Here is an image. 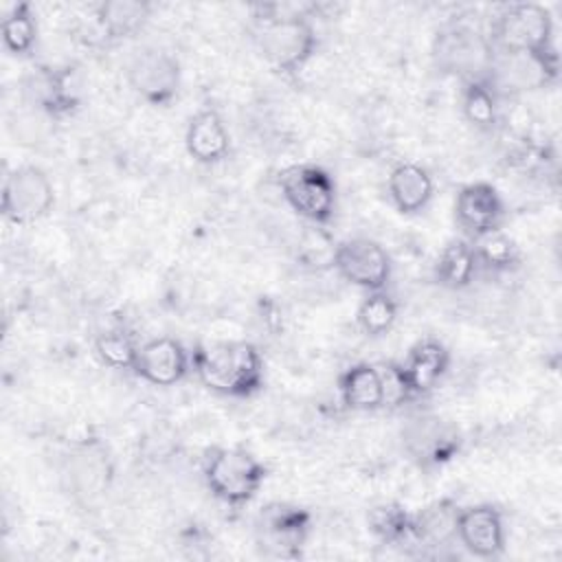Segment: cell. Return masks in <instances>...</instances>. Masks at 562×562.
Segmentation results:
<instances>
[{"instance_id": "obj_1", "label": "cell", "mask_w": 562, "mask_h": 562, "mask_svg": "<svg viewBox=\"0 0 562 562\" xmlns=\"http://www.w3.org/2000/svg\"><path fill=\"white\" fill-rule=\"evenodd\" d=\"M314 4H259L257 46L263 59L283 75L299 72L316 53L318 37L310 20Z\"/></svg>"}, {"instance_id": "obj_2", "label": "cell", "mask_w": 562, "mask_h": 562, "mask_svg": "<svg viewBox=\"0 0 562 562\" xmlns=\"http://www.w3.org/2000/svg\"><path fill=\"white\" fill-rule=\"evenodd\" d=\"M191 369L209 391L226 397H252L263 386V358L248 340L198 342Z\"/></svg>"}, {"instance_id": "obj_3", "label": "cell", "mask_w": 562, "mask_h": 562, "mask_svg": "<svg viewBox=\"0 0 562 562\" xmlns=\"http://www.w3.org/2000/svg\"><path fill=\"white\" fill-rule=\"evenodd\" d=\"M202 474L209 492L217 501L228 507H241L257 496L268 470L246 448L217 446L206 452Z\"/></svg>"}, {"instance_id": "obj_4", "label": "cell", "mask_w": 562, "mask_h": 562, "mask_svg": "<svg viewBox=\"0 0 562 562\" xmlns=\"http://www.w3.org/2000/svg\"><path fill=\"white\" fill-rule=\"evenodd\" d=\"M494 53H549L553 46V20L547 7L516 2L498 11L490 29Z\"/></svg>"}, {"instance_id": "obj_5", "label": "cell", "mask_w": 562, "mask_h": 562, "mask_svg": "<svg viewBox=\"0 0 562 562\" xmlns=\"http://www.w3.org/2000/svg\"><path fill=\"white\" fill-rule=\"evenodd\" d=\"M432 59L441 72L457 75L463 81L487 79L494 48L490 37L479 29L463 22H450L435 37Z\"/></svg>"}, {"instance_id": "obj_6", "label": "cell", "mask_w": 562, "mask_h": 562, "mask_svg": "<svg viewBox=\"0 0 562 562\" xmlns=\"http://www.w3.org/2000/svg\"><path fill=\"white\" fill-rule=\"evenodd\" d=\"M279 189L290 209L310 224L325 226L336 213V182L321 165H292L279 173Z\"/></svg>"}, {"instance_id": "obj_7", "label": "cell", "mask_w": 562, "mask_h": 562, "mask_svg": "<svg viewBox=\"0 0 562 562\" xmlns=\"http://www.w3.org/2000/svg\"><path fill=\"white\" fill-rule=\"evenodd\" d=\"M312 531V514L292 503H268L255 518V540L263 555L296 560Z\"/></svg>"}, {"instance_id": "obj_8", "label": "cell", "mask_w": 562, "mask_h": 562, "mask_svg": "<svg viewBox=\"0 0 562 562\" xmlns=\"http://www.w3.org/2000/svg\"><path fill=\"white\" fill-rule=\"evenodd\" d=\"M53 204L55 187L42 167L20 165L4 176L0 211L11 224H35L50 213Z\"/></svg>"}, {"instance_id": "obj_9", "label": "cell", "mask_w": 562, "mask_h": 562, "mask_svg": "<svg viewBox=\"0 0 562 562\" xmlns=\"http://www.w3.org/2000/svg\"><path fill=\"white\" fill-rule=\"evenodd\" d=\"M130 88L151 105H169L180 90V61L158 46L138 48L125 68Z\"/></svg>"}, {"instance_id": "obj_10", "label": "cell", "mask_w": 562, "mask_h": 562, "mask_svg": "<svg viewBox=\"0 0 562 562\" xmlns=\"http://www.w3.org/2000/svg\"><path fill=\"white\" fill-rule=\"evenodd\" d=\"M558 53H494L490 68V86L501 94H518L538 90L558 79Z\"/></svg>"}, {"instance_id": "obj_11", "label": "cell", "mask_w": 562, "mask_h": 562, "mask_svg": "<svg viewBox=\"0 0 562 562\" xmlns=\"http://www.w3.org/2000/svg\"><path fill=\"white\" fill-rule=\"evenodd\" d=\"M331 263L347 283L369 292L384 290L393 272L389 252L378 241L367 237L340 241L334 250Z\"/></svg>"}, {"instance_id": "obj_12", "label": "cell", "mask_w": 562, "mask_h": 562, "mask_svg": "<svg viewBox=\"0 0 562 562\" xmlns=\"http://www.w3.org/2000/svg\"><path fill=\"white\" fill-rule=\"evenodd\" d=\"M402 443L419 468H437L459 452L461 435L450 422L437 415H417L402 428Z\"/></svg>"}, {"instance_id": "obj_13", "label": "cell", "mask_w": 562, "mask_h": 562, "mask_svg": "<svg viewBox=\"0 0 562 562\" xmlns=\"http://www.w3.org/2000/svg\"><path fill=\"white\" fill-rule=\"evenodd\" d=\"M26 94L48 119L70 116L81 105L79 77L70 66L37 68L26 81Z\"/></svg>"}, {"instance_id": "obj_14", "label": "cell", "mask_w": 562, "mask_h": 562, "mask_svg": "<svg viewBox=\"0 0 562 562\" xmlns=\"http://www.w3.org/2000/svg\"><path fill=\"white\" fill-rule=\"evenodd\" d=\"M454 220L472 241L501 231L505 204L498 189L490 182H470L461 187L454 200Z\"/></svg>"}, {"instance_id": "obj_15", "label": "cell", "mask_w": 562, "mask_h": 562, "mask_svg": "<svg viewBox=\"0 0 562 562\" xmlns=\"http://www.w3.org/2000/svg\"><path fill=\"white\" fill-rule=\"evenodd\" d=\"M457 540L474 558H498L505 551V525L501 512L487 503L459 507Z\"/></svg>"}, {"instance_id": "obj_16", "label": "cell", "mask_w": 562, "mask_h": 562, "mask_svg": "<svg viewBox=\"0 0 562 562\" xmlns=\"http://www.w3.org/2000/svg\"><path fill=\"white\" fill-rule=\"evenodd\" d=\"M191 353L178 338L158 336L140 345L134 373L154 386H173L187 378Z\"/></svg>"}, {"instance_id": "obj_17", "label": "cell", "mask_w": 562, "mask_h": 562, "mask_svg": "<svg viewBox=\"0 0 562 562\" xmlns=\"http://www.w3.org/2000/svg\"><path fill=\"white\" fill-rule=\"evenodd\" d=\"M400 367L413 397H422L430 393L446 375L450 367V351L437 338H422L411 347Z\"/></svg>"}, {"instance_id": "obj_18", "label": "cell", "mask_w": 562, "mask_h": 562, "mask_svg": "<svg viewBox=\"0 0 562 562\" xmlns=\"http://www.w3.org/2000/svg\"><path fill=\"white\" fill-rule=\"evenodd\" d=\"M184 145L189 156L200 165H215L228 156L231 136L224 119L215 108L198 110L189 119Z\"/></svg>"}, {"instance_id": "obj_19", "label": "cell", "mask_w": 562, "mask_h": 562, "mask_svg": "<svg viewBox=\"0 0 562 562\" xmlns=\"http://www.w3.org/2000/svg\"><path fill=\"white\" fill-rule=\"evenodd\" d=\"M389 198L393 206L404 215H415L432 200V178L428 169L417 162H397L386 180Z\"/></svg>"}, {"instance_id": "obj_20", "label": "cell", "mask_w": 562, "mask_h": 562, "mask_svg": "<svg viewBox=\"0 0 562 562\" xmlns=\"http://www.w3.org/2000/svg\"><path fill=\"white\" fill-rule=\"evenodd\" d=\"M340 400L351 411H378L384 406V391L378 364H351L338 380Z\"/></svg>"}, {"instance_id": "obj_21", "label": "cell", "mask_w": 562, "mask_h": 562, "mask_svg": "<svg viewBox=\"0 0 562 562\" xmlns=\"http://www.w3.org/2000/svg\"><path fill=\"white\" fill-rule=\"evenodd\" d=\"M476 270L474 246L468 239H450L435 261V279L448 290L468 288L474 281Z\"/></svg>"}, {"instance_id": "obj_22", "label": "cell", "mask_w": 562, "mask_h": 562, "mask_svg": "<svg viewBox=\"0 0 562 562\" xmlns=\"http://www.w3.org/2000/svg\"><path fill=\"white\" fill-rule=\"evenodd\" d=\"M457 512L459 507L443 498L426 505L413 514V536L415 544L441 547L457 538Z\"/></svg>"}, {"instance_id": "obj_23", "label": "cell", "mask_w": 562, "mask_h": 562, "mask_svg": "<svg viewBox=\"0 0 562 562\" xmlns=\"http://www.w3.org/2000/svg\"><path fill=\"white\" fill-rule=\"evenodd\" d=\"M369 531L382 542V544H406L415 542L413 536V512H408L402 503L389 501L373 505L367 514Z\"/></svg>"}, {"instance_id": "obj_24", "label": "cell", "mask_w": 562, "mask_h": 562, "mask_svg": "<svg viewBox=\"0 0 562 562\" xmlns=\"http://www.w3.org/2000/svg\"><path fill=\"white\" fill-rule=\"evenodd\" d=\"M151 4L145 0H108L97 7V18L108 37L121 40L136 33L149 18Z\"/></svg>"}, {"instance_id": "obj_25", "label": "cell", "mask_w": 562, "mask_h": 562, "mask_svg": "<svg viewBox=\"0 0 562 562\" xmlns=\"http://www.w3.org/2000/svg\"><path fill=\"white\" fill-rule=\"evenodd\" d=\"M461 110L470 125L481 132H490L498 123V94L487 79L463 81Z\"/></svg>"}, {"instance_id": "obj_26", "label": "cell", "mask_w": 562, "mask_h": 562, "mask_svg": "<svg viewBox=\"0 0 562 562\" xmlns=\"http://www.w3.org/2000/svg\"><path fill=\"white\" fill-rule=\"evenodd\" d=\"M474 255L479 268H485L487 272H509L520 263V248L518 244L503 231L487 233L479 239H474Z\"/></svg>"}, {"instance_id": "obj_27", "label": "cell", "mask_w": 562, "mask_h": 562, "mask_svg": "<svg viewBox=\"0 0 562 562\" xmlns=\"http://www.w3.org/2000/svg\"><path fill=\"white\" fill-rule=\"evenodd\" d=\"M2 42L13 55H29L37 42V20L29 2H18L2 18Z\"/></svg>"}, {"instance_id": "obj_28", "label": "cell", "mask_w": 562, "mask_h": 562, "mask_svg": "<svg viewBox=\"0 0 562 562\" xmlns=\"http://www.w3.org/2000/svg\"><path fill=\"white\" fill-rule=\"evenodd\" d=\"M108 459L103 457V452H97L94 448L88 446V450H79L70 465H68V476L70 483L75 485V490L79 494H99L103 492V487L108 485Z\"/></svg>"}, {"instance_id": "obj_29", "label": "cell", "mask_w": 562, "mask_h": 562, "mask_svg": "<svg viewBox=\"0 0 562 562\" xmlns=\"http://www.w3.org/2000/svg\"><path fill=\"white\" fill-rule=\"evenodd\" d=\"M356 321H358V327L367 336L378 338V336L386 334L395 325V321H397V303L384 290L369 292L367 299H362V303L358 305Z\"/></svg>"}, {"instance_id": "obj_30", "label": "cell", "mask_w": 562, "mask_h": 562, "mask_svg": "<svg viewBox=\"0 0 562 562\" xmlns=\"http://www.w3.org/2000/svg\"><path fill=\"white\" fill-rule=\"evenodd\" d=\"M138 349L140 345H136V340L125 334L123 329H112V331H103L94 338V353L97 358L116 371H134L136 360H138Z\"/></svg>"}, {"instance_id": "obj_31", "label": "cell", "mask_w": 562, "mask_h": 562, "mask_svg": "<svg viewBox=\"0 0 562 562\" xmlns=\"http://www.w3.org/2000/svg\"><path fill=\"white\" fill-rule=\"evenodd\" d=\"M378 369H380V378H382L384 406H400L408 400H415L406 384L402 367L397 362H384V364H378Z\"/></svg>"}]
</instances>
